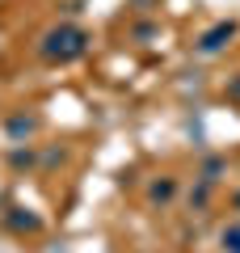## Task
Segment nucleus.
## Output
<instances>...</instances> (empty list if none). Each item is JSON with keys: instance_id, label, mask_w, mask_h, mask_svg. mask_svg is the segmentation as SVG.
I'll return each mask as SVG.
<instances>
[{"instance_id": "obj_1", "label": "nucleus", "mask_w": 240, "mask_h": 253, "mask_svg": "<svg viewBox=\"0 0 240 253\" xmlns=\"http://www.w3.org/2000/svg\"><path fill=\"white\" fill-rule=\"evenodd\" d=\"M84 51H89V34H84L80 26H72V21L55 26L51 34L42 38V55L51 63H72V59H80Z\"/></svg>"}, {"instance_id": "obj_2", "label": "nucleus", "mask_w": 240, "mask_h": 253, "mask_svg": "<svg viewBox=\"0 0 240 253\" xmlns=\"http://www.w3.org/2000/svg\"><path fill=\"white\" fill-rule=\"evenodd\" d=\"M232 38H236V21H215V26L198 38V55H219Z\"/></svg>"}, {"instance_id": "obj_3", "label": "nucleus", "mask_w": 240, "mask_h": 253, "mask_svg": "<svg viewBox=\"0 0 240 253\" xmlns=\"http://www.w3.org/2000/svg\"><path fill=\"white\" fill-rule=\"evenodd\" d=\"M38 126H42V118H38V114H13L9 123H4V135H9L13 144H26Z\"/></svg>"}, {"instance_id": "obj_4", "label": "nucleus", "mask_w": 240, "mask_h": 253, "mask_svg": "<svg viewBox=\"0 0 240 253\" xmlns=\"http://www.w3.org/2000/svg\"><path fill=\"white\" fill-rule=\"evenodd\" d=\"M173 194H177V181H173V177H160V181H152V186H148V203H152V207L173 203Z\"/></svg>"}, {"instance_id": "obj_5", "label": "nucleus", "mask_w": 240, "mask_h": 253, "mask_svg": "<svg viewBox=\"0 0 240 253\" xmlns=\"http://www.w3.org/2000/svg\"><path fill=\"white\" fill-rule=\"evenodd\" d=\"M206 203H211V181L198 177V190H190V211H206Z\"/></svg>"}, {"instance_id": "obj_6", "label": "nucleus", "mask_w": 240, "mask_h": 253, "mask_svg": "<svg viewBox=\"0 0 240 253\" xmlns=\"http://www.w3.org/2000/svg\"><path fill=\"white\" fill-rule=\"evenodd\" d=\"M219 249L223 253H240V224H228L219 232Z\"/></svg>"}, {"instance_id": "obj_7", "label": "nucleus", "mask_w": 240, "mask_h": 253, "mask_svg": "<svg viewBox=\"0 0 240 253\" xmlns=\"http://www.w3.org/2000/svg\"><path fill=\"white\" fill-rule=\"evenodd\" d=\"M223 169H228V165H223L219 156H206V161H202V173H198V177H202V181H211V186H215V181H219V173H223Z\"/></svg>"}, {"instance_id": "obj_8", "label": "nucleus", "mask_w": 240, "mask_h": 253, "mask_svg": "<svg viewBox=\"0 0 240 253\" xmlns=\"http://www.w3.org/2000/svg\"><path fill=\"white\" fill-rule=\"evenodd\" d=\"M9 165L26 169V165H34V152H30V148H13V152H9Z\"/></svg>"}, {"instance_id": "obj_9", "label": "nucleus", "mask_w": 240, "mask_h": 253, "mask_svg": "<svg viewBox=\"0 0 240 253\" xmlns=\"http://www.w3.org/2000/svg\"><path fill=\"white\" fill-rule=\"evenodd\" d=\"M9 224H13V228H26V232H34L38 219H34V215H9Z\"/></svg>"}, {"instance_id": "obj_10", "label": "nucleus", "mask_w": 240, "mask_h": 253, "mask_svg": "<svg viewBox=\"0 0 240 253\" xmlns=\"http://www.w3.org/2000/svg\"><path fill=\"white\" fill-rule=\"evenodd\" d=\"M228 93H232V97H240V76H236V81L228 84Z\"/></svg>"}, {"instance_id": "obj_11", "label": "nucleus", "mask_w": 240, "mask_h": 253, "mask_svg": "<svg viewBox=\"0 0 240 253\" xmlns=\"http://www.w3.org/2000/svg\"><path fill=\"white\" fill-rule=\"evenodd\" d=\"M232 207H236V211H240V194H236V199H232Z\"/></svg>"}]
</instances>
